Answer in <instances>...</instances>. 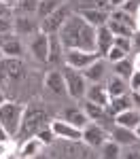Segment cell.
Returning a JSON list of instances; mask_svg holds the SVG:
<instances>
[{"instance_id": "obj_1", "label": "cell", "mask_w": 140, "mask_h": 159, "mask_svg": "<svg viewBox=\"0 0 140 159\" xmlns=\"http://www.w3.org/2000/svg\"><path fill=\"white\" fill-rule=\"evenodd\" d=\"M96 30L89 25L79 13H70V17L60 28V40L64 49H81V51H96Z\"/></svg>"}, {"instance_id": "obj_2", "label": "cell", "mask_w": 140, "mask_h": 159, "mask_svg": "<svg viewBox=\"0 0 140 159\" xmlns=\"http://www.w3.org/2000/svg\"><path fill=\"white\" fill-rule=\"evenodd\" d=\"M47 121H49V115H47V110L43 108V106H34V104L25 106L21 127H19V136H24V138L34 136L40 127L47 125Z\"/></svg>"}, {"instance_id": "obj_3", "label": "cell", "mask_w": 140, "mask_h": 159, "mask_svg": "<svg viewBox=\"0 0 140 159\" xmlns=\"http://www.w3.org/2000/svg\"><path fill=\"white\" fill-rule=\"evenodd\" d=\"M24 110H25V106L19 104V102H4L0 106V125L11 136L19 134L21 119H24Z\"/></svg>"}, {"instance_id": "obj_4", "label": "cell", "mask_w": 140, "mask_h": 159, "mask_svg": "<svg viewBox=\"0 0 140 159\" xmlns=\"http://www.w3.org/2000/svg\"><path fill=\"white\" fill-rule=\"evenodd\" d=\"M70 13H72L70 4H68V2H62V4L51 13L49 17L40 19V30H43L45 34H57V32H60V28L64 25V21L70 17Z\"/></svg>"}, {"instance_id": "obj_5", "label": "cell", "mask_w": 140, "mask_h": 159, "mask_svg": "<svg viewBox=\"0 0 140 159\" xmlns=\"http://www.w3.org/2000/svg\"><path fill=\"white\" fill-rule=\"evenodd\" d=\"M64 79H66V89H68V96L75 100L85 98V91H87V79L83 76V72H79L75 68H68L64 70Z\"/></svg>"}, {"instance_id": "obj_6", "label": "cell", "mask_w": 140, "mask_h": 159, "mask_svg": "<svg viewBox=\"0 0 140 159\" xmlns=\"http://www.w3.org/2000/svg\"><path fill=\"white\" fill-rule=\"evenodd\" d=\"M100 55L93 51H81V49H66L64 51V61H66V66L68 68H75L79 72H83L85 68H87L89 64H93V61L98 60Z\"/></svg>"}, {"instance_id": "obj_7", "label": "cell", "mask_w": 140, "mask_h": 159, "mask_svg": "<svg viewBox=\"0 0 140 159\" xmlns=\"http://www.w3.org/2000/svg\"><path fill=\"white\" fill-rule=\"evenodd\" d=\"M24 79V64L19 57L0 60V83H17Z\"/></svg>"}, {"instance_id": "obj_8", "label": "cell", "mask_w": 140, "mask_h": 159, "mask_svg": "<svg viewBox=\"0 0 140 159\" xmlns=\"http://www.w3.org/2000/svg\"><path fill=\"white\" fill-rule=\"evenodd\" d=\"M106 138H108V132H106V127H102L100 123H87L85 127H83V142L89 144V147L93 148H100L104 142H106Z\"/></svg>"}, {"instance_id": "obj_9", "label": "cell", "mask_w": 140, "mask_h": 159, "mask_svg": "<svg viewBox=\"0 0 140 159\" xmlns=\"http://www.w3.org/2000/svg\"><path fill=\"white\" fill-rule=\"evenodd\" d=\"M40 30V19L32 15H17L13 17V32L19 36H34Z\"/></svg>"}, {"instance_id": "obj_10", "label": "cell", "mask_w": 140, "mask_h": 159, "mask_svg": "<svg viewBox=\"0 0 140 159\" xmlns=\"http://www.w3.org/2000/svg\"><path fill=\"white\" fill-rule=\"evenodd\" d=\"M30 53L36 61H47V57H49V34L38 30L30 40Z\"/></svg>"}, {"instance_id": "obj_11", "label": "cell", "mask_w": 140, "mask_h": 159, "mask_svg": "<svg viewBox=\"0 0 140 159\" xmlns=\"http://www.w3.org/2000/svg\"><path fill=\"white\" fill-rule=\"evenodd\" d=\"M49 127L53 129V134L57 136V138L70 140V142H76V140H81V138H83V129H81V127H75V125L66 123L64 119H55Z\"/></svg>"}, {"instance_id": "obj_12", "label": "cell", "mask_w": 140, "mask_h": 159, "mask_svg": "<svg viewBox=\"0 0 140 159\" xmlns=\"http://www.w3.org/2000/svg\"><path fill=\"white\" fill-rule=\"evenodd\" d=\"M45 87L49 89L53 96H68V89H66V79L64 72L60 70H49L45 76Z\"/></svg>"}, {"instance_id": "obj_13", "label": "cell", "mask_w": 140, "mask_h": 159, "mask_svg": "<svg viewBox=\"0 0 140 159\" xmlns=\"http://www.w3.org/2000/svg\"><path fill=\"white\" fill-rule=\"evenodd\" d=\"M76 13H79L89 25H93V28H102V25L108 24V19H111V13L102 11V9H76Z\"/></svg>"}, {"instance_id": "obj_14", "label": "cell", "mask_w": 140, "mask_h": 159, "mask_svg": "<svg viewBox=\"0 0 140 159\" xmlns=\"http://www.w3.org/2000/svg\"><path fill=\"white\" fill-rule=\"evenodd\" d=\"M113 40H115V34L106 25L98 28V30H96V53H98L100 57H106V53L113 47Z\"/></svg>"}, {"instance_id": "obj_15", "label": "cell", "mask_w": 140, "mask_h": 159, "mask_svg": "<svg viewBox=\"0 0 140 159\" xmlns=\"http://www.w3.org/2000/svg\"><path fill=\"white\" fill-rule=\"evenodd\" d=\"M111 138H113L115 142H119V144H123V147H132V144H136L138 142V136L134 129H129V127H123V125H117L115 123V127L111 129Z\"/></svg>"}, {"instance_id": "obj_16", "label": "cell", "mask_w": 140, "mask_h": 159, "mask_svg": "<svg viewBox=\"0 0 140 159\" xmlns=\"http://www.w3.org/2000/svg\"><path fill=\"white\" fill-rule=\"evenodd\" d=\"M83 76L87 81H91V83H102L104 76H106V61H104V57H98L93 64H89L83 70Z\"/></svg>"}, {"instance_id": "obj_17", "label": "cell", "mask_w": 140, "mask_h": 159, "mask_svg": "<svg viewBox=\"0 0 140 159\" xmlns=\"http://www.w3.org/2000/svg\"><path fill=\"white\" fill-rule=\"evenodd\" d=\"M85 100H89V102H93V104H100V106H108V102H111V98H108V91H106V85H100V83H96V85L87 87V91H85Z\"/></svg>"}, {"instance_id": "obj_18", "label": "cell", "mask_w": 140, "mask_h": 159, "mask_svg": "<svg viewBox=\"0 0 140 159\" xmlns=\"http://www.w3.org/2000/svg\"><path fill=\"white\" fill-rule=\"evenodd\" d=\"M117 125H123V127H129V129H136V125L140 123V110L138 108H127L121 110L113 117Z\"/></svg>"}, {"instance_id": "obj_19", "label": "cell", "mask_w": 140, "mask_h": 159, "mask_svg": "<svg viewBox=\"0 0 140 159\" xmlns=\"http://www.w3.org/2000/svg\"><path fill=\"white\" fill-rule=\"evenodd\" d=\"M62 119L66 123H70V125H75V127H81V129L89 123V117L85 115V110H83V108H75V106H70V108L64 110Z\"/></svg>"}, {"instance_id": "obj_20", "label": "cell", "mask_w": 140, "mask_h": 159, "mask_svg": "<svg viewBox=\"0 0 140 159\" xmlns=\"http://www.w3.org/2000/svg\"><path fill=\"white\" fill-rule=\"evenodd\" d=\"M64 45L60 40V34H49V57L47 61L49 64H60L64 60Z\"/></svg>"}, {"instance_id": "obj_21", "label": "cell", "mask_w": 140, "mask_h": 159, "mask_svg": "<svg viewBox=\"0 0 140 159\" xmlns=\"http://www.w3.org/2000/svg\"><path fill=\"white\" fill-rule=\"evenodd\" d=\"M127 108H134V104H132V96H127V93L117 96V98H111L108 106H106V110H108V115H111V117H115L117 112L127 110Z\"/></svg>"}, {"instance_id": "obj_22", "label": "cell", "mask_w": 140, "mask_h": 159, "mask_svg": "<svg viewBox=\"0 0 140 159\" xmlns=\"http://www.w3.org/2000/svg\"><path fill=\"white\" fill-rule=\"evenodd\" d=\"M2 55H4V57H19V60H21V55H24V43L17 36L9 38V40L2 45Z\"/></svg>"}, {"instance_id": "obj_23", "label": "cell", "mask_w": 140, "mask_h": 159, "mask_svg": "<svg viewBox=\"0 0 140 159\" xmlns=\"http://www.w3.org/2000/svg\"><path fill=\"white\" fill-rule=\"evenodd\" d=\"M106 91H108V98H117V96H123L127 93V85H125V79L113 74L111 81L106 83Z\"/></svg>"}, {"instance_id": "obj_24", "label": "cell", "mask_w": 140, "mask_h": 159, "mask_svg": "<svg viewBox=\"0 0 140 159\" xmlns=\"http://www.w3.org/2000/svg\"><path fill=\"white\" fill-rule=\"evenodd\" d=\"M45 147L43 142H40V138L36 134L30 136V138H25L24 147H21V153H19V157H34L36 153H40V148Z\"/></svg>"}, {"instance_id": "obj_25", "label": "cell", "mask_w": 140, "mask_h": 159, "mask_svg": "<svg viewBox=\"0 0 140 159\" xmlns=\"http://www.w3.org/2000/svg\"><path fill=\"white\" fill-rule=\"evenodd\" d=\"M62 2H64V0H40V2H38L36 17H38V19H45V17H49V15L55 11V9H57Z\"/></svg>"}, {"instance_id": "obj_26", "label": "cell", "mask_w": 140, "mask_h": 159, "mask_svg": "<svg viewBox=\"0 0 140 159\" xmlns=\"http://www.w3.org/2000/svg\"><path fill=\"white\" fill-rule=\"evenodd\" d=\"M111 19L119 21V24H125L127 28L136 30V19H134V15H129V13L123 11V9H113V11H111Z\"/></svg>"}, {"instance_id": "obj_27", "label": "cell", "mask_w": 140, "mask_h": 159, "mask_svg": "<svg viewBox=\"0 0 140 159\" xmlns=\"http://www.w3.org/2000/svg\"><path fill=\"white\" fill-rule=\"evenodd\" d=\"M100 148H102V157H106V159L121 157V144H119V142H115L113 138H111V140H106Z\"/></svg>"}, {"instance_id": "obj_28", "label": "cell", "mask_w": 140, "mask_h": 159, "mask_svg": "<svg viewBox=\"0 0 140 159\" xmlns=\"http://www.w3.org/2000/svg\"><path fill=\"white\" fill-rule=\"evenodd\" d=\"M106 28H108V30L113 32L115 36H127V38H132V36H134V32H136V30L127 28L125 24H119V21H115V19H108Z\"/></svg>"}, {"instance_id": "obj_29", "label": "cell", "mask_w": 140, "mask_h": 159, "mask_svg": "<svg viewBox=\"0 0 140 159\" xmlns=\"http://www.w3.org/2000/svg\"><path fill=\"white\" fill-rule=\"evenodd\" d=\"M113 70H115L117 76H121V79H125V81H127V79L132 76V72H134V64L123 57V60L115 61V68H113Z\"/></svg>"}, {"instance_id": "obj_30", "label": "cell", "mask_w": 140, "mask_h": 159, "mask_svg": "<svg viewBox=\"0 0 140 159\" xmlns=\"http://www.w3.org/2000/svg\"><path fill=\"white\" fill-rule=\"evenodd\" d=\"M38 2H40V0H19L15 9L19 11V15H36Z\"/></svg>"}, {"instance_id": "obj_31", "label": "cell", "mask_w": 140, "mask_h": 159, "mask_svg": "<svg viewBox=\"0 0 140 159\" xmlns=\"http://www.w3.org/2000/svg\"><path fill=\"white\" fill-rule=\"evenodd\" d=\"M79 9H102V11H108L111 4H108V0H81Z\"/></svg>"}, {"instance_id": "obj_32", "label": "cell", "mask_w": 140, "mask_h": 159, "mask_svg": "<svg viewBox=\"0 0 140 159\" xmlns=\"http://www.w3.org/2000/svg\"><path fill=\"white\" fill-rule=\"evenodd\" d=\"M36 136L40 138V142H43L45 147H47V144H51V142H53V138H55V134H53V129H51L49 125H45V127H40V129L36 132Z\"/></svg>"}, {"instance_id": "obj_33", "label": "cell", "mask_w": 140, "mask_h": 159, "mask_svg": "<svg viewBox=\"0 0 140 159\" xmlns=\"http://www.w3.org/2000/svg\"><path fill=\"white\" fill-rule=\"evenodd\" d=\"M113 45H115V47H119L121 51L129 53V51H132V38H127V36H115Z\"/></svg>"}, {"instance_id": "obj_34", "label": "cell", "mask_w": 140, "mask_h": 159, "mask_svg": "<svg viewBox=\"0 0 140 159\" xmlns=\"http://www.w3.org/2000/svg\"><path fill=\"white\" fill-rule=\"evenodd\" d=\"M125 55H127L125 51H121V49H119V47H115V45H113V47H111V51L106 53V60H108V61H113V64H115V61L123 60Z\"/></svg>"}, {"instance_id": "obj_35", "label": "cell", "mask_w": 140, "mask_h": 159, "mask_svg": "<svg viewBox=\"0 0 140 159\" xmlns=\"http://www.w3.org/2000/svg\"><path fill=\"white\" fill-rule=\"evenodd\" d=\"M13 32V19L11 17H0V34Z\"/></svg>"}, {"instance_id": "obj_36", "label": "cell", "mask_w": 140, "mask_h": 159, "mask_svg": "<svg viewBox=\"0 0 140 159\" xmlns=\"http://www.w3.org/2000/svg\"><path fill=\"white\" fill-rule=\"evenodd\" d=\"M127 81H129V85H127V87H132V91H138V89H140V70H134L132 76H129Z\"/></svg>"}, {"instance_id": "obj_37", "label": "cell", "mask_w": 140, "mask_h": 159, "mask_svg": "<svg viewBox=\"0 0 140 159\" xmlns=\"http://www.w3.org/2000/svg\"><path fill=\"white\" fill-rule=\"evenodd\" d=\"M121 9H123V11H127L129 15H134V13L140 9V0H125V4H123Z\"/></svg>"}, {"instance_id": "obj_38", "label": "cell", "mask_w": 140, "mask_h": 159, "mask_svg": "<svg viewBox=\"0 0 140 159\" xmlns=\"http://www.w3.org/2000/svg\"><path fill=\"white\" fill-rule=\"evenodd\" d=\"M132 49H136V53H140V30H136L132 36Z\"/></svg>"}, {"instance_id": "obj_39", "label": "cell", "mask_w": 140, "mask_h": 159, "mask_svg": "<svg viewBox=\"0 0 140 159\" xmlns=\"http://www.w3.org/2000/svg\"><path fill=\"white\" fill-rule=\"evenodd\" d=\"M121 157H125V159H140V148H138V151H127V153H121Z\"/></svg>"}, {"instance_id": "obj_40", "label": "cell", "mask_w": 140, "mask_h": 159, "mask_svg": "<svg viewBox=\"0 0 140 159\" xmlns=\"http://www.w3.org/2000/svg\"><path fill=\"white\" fill-rule=\"evenodd\" d=\"M9 140H11V134H9V132L0 125V142H9Z\"/></svg>"}, {"instance_id": "obj_41", "label": "cell", "mask_w": 140, "mask_h": 159, "mask_svg": "<svg viewBox=\"0 0 140 159\" xmlns=\"http://www.w3.org/2000/svg\"><path fill=\"white\" fill-rule=\"evenodd\" d=\"M11 11H13V9H9L7 4L0 2V17H11Z\"/></svg>"}, {"instance_id": "obj_42", "label": "cell", "mask_w": 140, "mask_h": 159, "mask_svg": "<svg viewBox=\"0 0 140 159\" xmlns=\"http://www.w3.org/2000/svg\"><path fill=\"white\" fill-rule=\"evenodd\" d=\"M132 104H134V108L140 110V93H138V91H134V93H132Z\"/></svg>"}, {"instance_id": "obj_43", "label": "cell", "mask_w": 140, "mask_h": 159, "mask_svg": "<svg viewBox=\"0 0 140 159\" xmlns=\"http://www.w3.org/2000/svg\"><path fill=\"white\" fill-rule=\"evenodd\" d=\"M108 4H111V9H121L125 4V0H108Z\"/></svg>"}, {"instance_id": "obj_44", "label": "cell", "mask_w": 140, "mask_h": 159, "mask_svg": "<svg viewBox=\"0 0 140 159\" xmlns=\"http://www.w3.org/2000/svg\"><path fill=\"white\" fill-rule=\"evenodd\" d=\"M15 36V32H9V34H0V49H2V45L9 40V38H13Z\"/></svg>"}, {"instance_id": "obj_45", "label": "cell", "mask_w": 140, "mask_h": 159, "mask_svg": "<svg viewBox=\"0 0 140 159\" xmlns=\"http://www.w3.org/2000/svg\"><path fill=\"white\" fill-rule=\"evenodd\" d=\"M9 142H0V157H7L9 155V147H7Z\"/></svg>"}, {"instance_id": "obj_46", "label": "cell", "mask_w": 140, "mask_h": 159, "mask_svg": "<svg viewBox=\"0 0 140 159\" xmlns=\"http://www.w3.org/2000/svg\"><path fill=\"white\" fill-rule=\"evenodd\" d=\"M0 2H2V4H7V7H9V9H15V7H17V2H19V0H0Z\"/></svg>"}, {"instance_id": "obj_47", "label": "cell", "mask_w": 140, "mask_h": 159, "mask_svg": "<svg viewBox=\"0 0 140 159\" xmlns=\"http://www.w3.org/2000/svg\"><path fill=\"white\" fill-rule=\"evenodd\" d=\"M132 64H134V70H140V53H136V60Z\"/></svg>"}, {"instance_id": "obj_48", "label": "cell", "mask_w": 140, "mask_h": 159, "mask_svg": "<svg viewBox=\"0 0 140 159\" xmlns=\"http://www.w3.org/2000/svg\"><path fill=\"white\" fill-rule=\"evenodd\" d=\"M134 19H136V30H140V9L134 13Z\"/></svg>"}, {"instance_id": "obj_49", "label": "cell", "mask_w": 140, "mask_h": 159, "mask_svg": "<svg viewBox=\"0 0 140 159\" xmlns=\"http://www.w3.org/2000/svg\"><path fill=\"white\" fill-rule=\"evenodd\" d=\"M4 102H7V98H4V93H2V91H0V106H2V104H4Z\"/></svg>"}, {"instance_id": "obj_50", "label": "cell", "mask_w": 140, "mask_h": 159, "mask_svg": "<svg viewBox=\"0 0 140 159\" xmlns=\"http://www.w3.org/2000/svg\"><path fill=\"white\" fill-rule=\"evenodd\" d=\"M134 132H136V136H138V140H140V123L136 125V129H134Z\"/></svg>"}, {"instance_id": "obj_51", "label": "cell", "mask_w": 140, "mask_h": 159, "mask_svg": "<svg viewBox=\"0 0 140 159\" xmlns=\"http://www.w3.org/2000/svg\"><path fill=\"white\" fill-rule=\"evenodd\" d=\"M2 57H4V55H2V49H0V60H2Z\"/></svg>"}, {"instance_id": "obj_52", "label": "cell", "mask_w": 140, "mask_h": 159, "mask_svg": "<svg viewBox=\"0 0 140 159\" xmlns=\"http://www.w3.org/2000/svg\"><path fill=\"white\" fill-rule=\"evenodd\" d=\"M138 93H140V89H138Z\"/></svg>"}]
</instances>
